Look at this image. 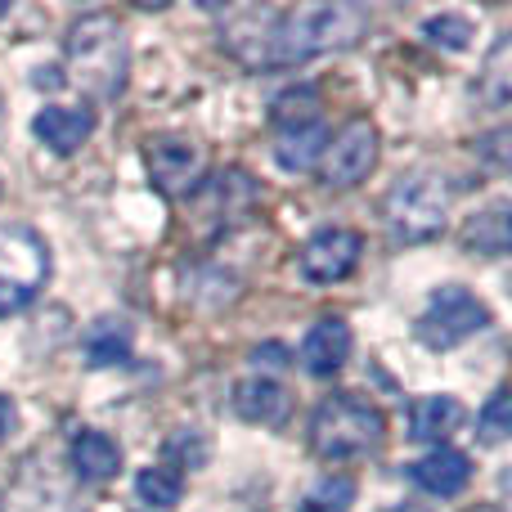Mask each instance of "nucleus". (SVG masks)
<instances>
[{
  "label": "nucleus",
  "instance_id": "nucleus-15",
  "mask_svg": "<svg viewBox=\"0 0 512 512\" xmlns=\"http://www.w3.org/2000/svg\"><path fill=\"white\" fill-rule=\"evenodd\" d=\"M288 405H292L288 391L270 378H248L234 387V409H239V418H248V423L279 427L283 418H288Z\"/></svg>",
  "mask_w": 512,
  "mask_h": 512
},
{
  "label": "nucleus",
  "instance_id": "nucleus-17",
  "mask_svg": "<svg viewBox=\"0 0 512 512\" xmlns=\"http://www.w3.org/2000/svg\"><path fill=\"white\" fill-rule=\"evenodd\" d=\"M131 342H135V333H131V324L126 319H95L90 324V333H86V360L95 364V369H113V364H126L131 360Z\"/></svg>",
  "mask_w": 512,
  "mask_h": 512
},
{
  "label": "nucleus",
  "instance_id": "nucleus-20",
  "mask_svg": "<svg viewBox=\"0 0 512 512\" xmlns=\"http://www.w3.org/2000/svg\"><path fill=\"white\" fill-rule=\"evenodd\" d=\"M423 36L432 45H445V50H468L472 45V23L463 14H432L423 23Z\"/></svg>",
  "mask_w": 512,
  "mask_h": 512
},
{
  "label": "nucleus",
  "instance_id": "nucleus-22",
  "mask_svg": "<svg viewBox=\"0 0 512 512\" xmlns=\"http://www.w3.org/2000/svg\"><path fill=\"white\" fill-rule=\"evenodd\" d=\"M504 63H508V36H499L495 50H490V59H486V77H481V99H486L490 108H504L508 104V72H504Z\"/></svg>",
  "mask_w": 512,
  "mask_h": 512
},
{
  "label": "nucleus",
  "instance_id": "nucleus-27",
  "mask_svg": "<svg viewBox=\"0 0 512 512\" xmlns=\"http://www.w3.org/2000/svg\"><path fill=\"white\" fill-rule=\"evenodd\" d=\"M0 512H5V499H0Z\"/></svg>",
  "mask_w": 512,
  "mask_h": 512
},
{
  "label": "nucleus",
  "instance_id": "nucleus-12",
  "mask_svg": "<svg viewBox=\"0 0 512 512\" xmlns=\"http://www.w3.org/2000/svg\"><path fill=\"white\" fill-rule=\"evenodd\" d=\"M301 360H306V369L315 378H333L351 360V328H346V319H337V315L319 319L306 333V342H301Z\"/></svg>",
  "mask_w": 512,
  "mask_h": 512
},
{
  "label": "nucleus",
  "instance_id": "nucleus-28",
  "mask_svg": "<svg viewBox=\"0 0 512 512\" xmlns=\"http://www.w3.org/2000/svg\"><path fill=\"white\" fill-rule=\"evenodd\" d=\"M5 9H9V5H0V14H5Z\"/></svg>",
  "mask_w": 512,
  "mask_h": 512
},
{
  "label": "nucleus",
  "instance_id": "nucleus-11",
  "mask_svg": "<svg viewBox=\"0 0 512 512\" xmlns=\"http://www.w3.org/2000/svg\"><path fill=\"white\" fill-rule=\"evenodd\" d=\"M409 481H414L418 490H427V495H459V490H468L472 481V463L468 454L450 450V445H436L432 454H423L418 463H409Z\"/></svg>",
  "mask_w": 512,
  "mask_h": 512
},
{
  "label": "nucleus",
  "instance_id": "nucleus-21",
  "mask_svg": "<svg viewBox=\"0 0 512 512\" xmlns=\"http://www.w3.org/2000/svg\"><path fill=\"white\" fill-rule=\"evenodd\" d=\"M477 432L486 445H504L512 432V405H508V391H495L486 400V409L477 414Z\"/></svg>",
  "mask_w": 512,
  "mask_h": 512
},
{
  "label": "nucleus",
  "instance_id": "nucleus-7",
  "mask_svg": "<svg viewBox=\"0 0 512 512\" xmlns=\"http://www.w3.org/2000/svg\"><path fill=\"white\" fill-rule=\"evenodd\" d=\"M373 162H378V131H373L369 117H355L328 140L324 158H319V176H324V185L351 189L369 176Z\"/></svg>",
  "mask_w": 512,
  "mask_h": 512
},
{
  "label": "nucleus",
  "instance_id": "nucleus-10",
  "mask_svg": "<svg viewBox=\"0 0 512 512\" xmlns=\"http://www.w3.org/2000/svg\"><path fill=\"white\" fill-rule=\"evenodd\" d=\"M328 149V126L319 122V113H297L283 117V131L274 140V162L283 171H310Z\"/></svg>",
  "mask_w": 512,
  "mask_h": 512
},
{
  "label": "nucleus",
  "instance_id": "nucleus-2",
  "mask_svg": "<svg viewBox=\"0 0 512 512\" xmlns=\"http://www.w3.org/2000/svg\"><path fill=\"white\" fill-rule=\"evenodd\" d=\"M68 68L86 95L117 99L131 72V41L113 14H86L68 32Z\"/></svg>",
  "mask_w": 512,
  "mask_h": 512
},
{
  "label": "nucleus",
  "instance_id": "nucleus-3",
  "mask_svg": "<svg viewBox=\"0 0 512 512\" xmlns=\"http://www.w3.org/2000/svg\"><path fill=\"white\" fill-rule=\"evenodd\" d=\"M382 436H387V418L382 409H373L369 400L351 396V391H337L310 418V445H315L319 459L328 463H351L364 459L369 450H378Z\"/></svg>",
  "mask_w": 512,
  "mask_h": 512
},
{
  "label": "nucleus",
  "instance_id": "nucleus-23",
  "mask_svg": "<svg viewBox=\"0 0 512 512\" xmlns=\"http://www.w3.org/2000/svg\"><path fill=\"white\" fill-rule=\"evenodd\" d=\"M351 495H355V486L346 477H337V481L324 477L315 490H310V512H319V508H337V512H342L346 504H351Z\"/></svg>",
  "mask_w": 512,
  "mask_h": 512
},
{
  "label": "nucleus",
  "instance_id": "nucleus-4",
  "mask_svg": "<svg viewBox=\"0 0 512 512\" xmlns=\"http://www.w3.org/2000/svg\"><path fill=\"white\" fill-rule=\"evenodd\" d=\"M450 203H454V194L441 176L414 171V176H405L400 185H391L382 216H387V230L396 243H427L445 230Z\"/></svg>",
  "mask_w": 512,
  "mask_h": 512
},
{
  "label": "nucleus",
  "instance_id": "nucleus-16",
  "mask_svg": "<svg viewBox=\"0 0 512 512\" xmlns=\"http://www.w3.org/2000/svg\"><path fill=\"white\" fill-rule=\"evenodd\" d=\"M459 423H463V405L454 396H423L409 409V436L414 441L441 445L450 432H459Z\"/></svg>",
  "mask_w": 512,
  "mask_h": 512
},
{
  "label": "nucleus",
  "instance_id": "nucleus-13",
  "mask_svg": "<svg viewBox=\"0 0 512 512\" xmlns=\"http://www.w3.org/2000/svg\"><path fill=\"white\" fill-rule=\"evenodd\" d=\"M36 140L50 144L54 153H77L81 144L90 140V131H95V113L90 108H63V104H50L36 113L32 122Z\"/></svg>",
  "mask_w": 512,
  "mask_h": 512
},
{
  "label": "nucleus",
  "instance_id": "nucleus-1",
  "mask_svg": "<svg viewBox=\"0 0 512 512\" xmlns=\"http://www.w3.org/2000/svg\"><path fill=\"white\" fill-rule=\"evenodd\" d=\"M369 27L364 5H297V9H239L225 23V45L248 68H301L333 50H351Z\"/></svg>",
  "mask_w": 512,
  "mask_h": 512
},
{
  "label": "nucleus",
  "instance_id": "nucleus-18",
  "mask_svg": "<svg viewBox=\"0 0 512 512\" xmlns=\"http://www.w3.org/2000/svg\"><path fill=\"white\" fill-rule=\"evenodd\" d=\"M463 248L481 256H504L508 252V203H495L477 212L463 225Z\"/></svg>",
  "mask_w": 512,
  "mask_h": 512
},
{
  "label": "nucleus",
  "instance_id": "nucleus-19",
  "mask_svg": "<svg viewBox=\"0 0 512 512\" xmlns=\"http://www.w3.org/2000/svg\"><path fill=\"white\" fill-rule=\"evenodd\" d=\"M135 490H140V499L149 508L171 512L180 504V495H185V477H180L171 463H162V468H144L140 477H135Z\"/></svg>",
  "mask_w": 512,
  "mask_h": 512
},
{
  "label": "nucleus",
  "instance_id": "nucleus-9",
  "mask_svg": "<svg viewBox=\"0 0 512 512\" xmlns=\"http://www.w3.org/2000/svg\"><path fill=\"white\" fill-rule=\"evenodd\" d=\"M144 162H149V176L162 194L180 198L189 189H198L203 180V149L194 140H180V135H162V140H149L144 149Z\"/></svg>",
  "mask_w": 512,
  "mask_h": 512
},
{
  "label": "nucleus",
  "instance_id": "nucleus-5",
  "mask_svg": "<svg viewBox=\"0 0 512 512\" xmlns=\"http://www.w3.org/2000/svg\"><path fill=\"white\" fill-rule=\"evenodd\" d=\"M50 274V252L27 225H0V319L32 306Z\"/></svg>",
  "mask_w": 512,
  "mask_h": 512
},
{
  "label": "nucleus",
  "instance_id": "nucleus-8",
  "mask_svg": "<svg viewBox=\"0 0 512 512\" xmlns=\"http://www.w3.org/2000/svg\"><path fill=\"white\" fill-rule=\"evenodd\" d=\"M360 256H364L360 234L342 230V225H328V230L310 234L306 248H301V274L310 283H342L360 265Z\"/></svg>",
  "mask_w": 512,
  "mask_h": 512
},
{
  "label": "nucleus",
  "instance_id": "nucleus-6",
  "mask_svg": "<svg viewBox=\"0 0 512 512\" xmlns=\"http://www.w3.org/2000/svg\"><path fill=\"white\" fill-rule=\"evenodd\" d=\"M481 328H490V306L481 297H472L468 288H459V283H445V288L432 292V301H427V310L418 315L414 333L423 337L432 351H450V346L477 337Z\"/></svg>",
  "mask_w": 512,
  "mask_h": 512
},
{
  "label": "nucleus",
  "instance_id": "nucleus-24",
  "mask_svg": "<svg viewBox=\"0 0 512 512\" xmlns=\"http://www.w3.org/2000/svg\"><path fill=\"white\" fill-rule=\"evenodd\" d=\"M14 423H18V409H14V400H9V396H0V441H9V432H14Z\"/></svg>",
  "mask_w": 512,
  "mask_h": 512
},
{
  "label": "nucleus",
  "instance_id": "nucleus-25",
  "mask_svg": "<svg viewBox=\"0 0 512 512\" xmlns=\"http://www.w3.org/2000/svg\"><path fill=\"white\" fill-rule=\"evenodd\" d=\"M387 512H427V508H418V504H400V508H387Z\"/></svg>",
  "mask_w": 512,
  "mask_h": 512
},
{
  "label": "nucleus",
  "instance_id": "nucleus-14",
  "mask_svg": "<svg viewBox=\"0 0 512 512\" xmlns=\"http://www.w3.org/2000/svg\"><path fill=\"white\" fill-rule=\"evenodd\" d=\"M68 454H72V468H77L81 481H108L122 468V445L108 432H95V427H81V432L72 436Z\"/></svg>",
  "mask_w": 512,
  "mask_h": 512
},
{
  "label": "nucleus",
  "instance_id": "nucleus-26",
  "mask_svg": "<svg viewBox=\"0 0 512 512\" xmlns=\"http://www.w3.org/2000/svg\"><path fill=\"white\" fill-rule=\"evenodd\" d=\"M477 512H499V508H477Z\"/></svg>",
  "mask_w": 512,
  "mask_h": 512
}]
</instances>
